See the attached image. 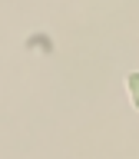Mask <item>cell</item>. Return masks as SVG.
<instances>
[{"mask_svg":"<svg viewBox=\"0 0 139 159\" xmlns=\"http://www.w3.org/2000/svg\"><path fill=\"white\" fill-rule=\"evenodd\" d=\"M126 83H129V93H132V106L139 109V70H136V73H129Z\"/></svg>","mask_w":139,"mask_h":159,"instance_id":"1","label":"cell"}]
</instances>
